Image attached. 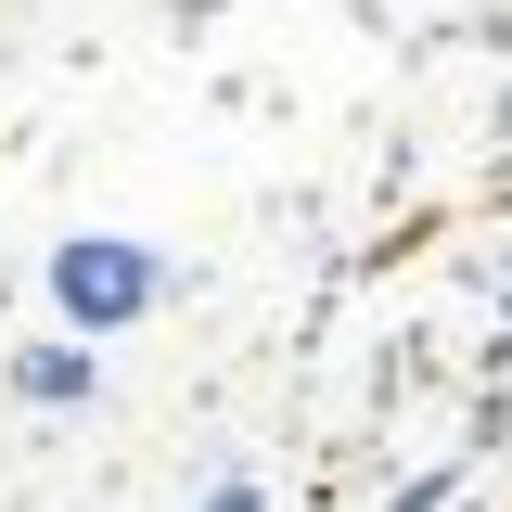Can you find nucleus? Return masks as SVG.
Instances as JSON below:
<instances>
[{"label": "nucleus", "instance_id": "obj_1", "mask_svg": "<svg viewBox=\"0 0 512 512\" xmlns=\"http://www.w3.org/2000/svg\"><path fill=\"white\" fill-rule=\"evenodd\" d=\"M64 308H77V320H116V308H141V256H116V244L90 256V244H77V256H64Z\"/></svg>", "mask_w": 512, "mask_h": 512}]
</instances>
